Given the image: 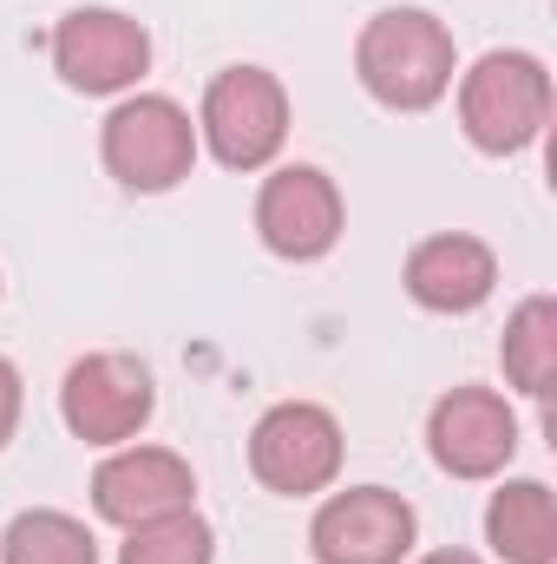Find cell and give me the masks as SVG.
<instances>
[{
	"mask_svg": "<svg viewBox=\"0 0 557 564\" xmlns=\"http://www.w3.org/2000/svg\"><path fill=\"white\" fill-rule=\"evenodd\" d=\"M0 564H99V539L86 519L40 506L0 532Z\"/></svg>",
	"mask_w": 557,
	"mask_h": 564,
	"instance_id": "cell-15",
	"label": "cell"
},
{
	"mask_svg": "<svg viewBox=\"0 0 557 564\" xmlns=\"http://www.w3.org/2000/svg\"><path fill=\"white\" fill-rule=\"evenodd\" d=\"M354 79L387 112H433L459 79V53H452L446 20L426 7L374 13L354 40Z\"/></svg>",
	"mask_w": 557,
	"mask_h": 564,
	"instance_id": "cell-1",
	"label": "cell"
},
{
	"mask_svg": "<svg viewBox=\"0 0 557 564\" xmlns=\"http://www.w3.org/2000/svg\"><path fill=\"white\" fill-rule=\"evenodd\" d=\"M197 506V473L184 453L171 446H112L92 473V512L119 532L132 525H151V519H171V512H190Z\"/></svg>",
	"mask_w": 557,
	"mask_h": 564,
	"instance_id": "cell-10",
	"label": "cell"
},
{
	"mask_svg": "<svg viewBox=\"0 0 557 564\" xmlns=\"http://www.w3.org/2000/svg\"><path fill=\"white\" fill-rule=\"evenodd\" d=\"M551 126V73L538 53L499 46L459 73V132L485 158L532 151Z\"/></svg>",
	"mask_w": 557,
	"mask_h": 564,
	"instance_id": "cell-2",
	"label": "cell"
},
{
	"mask_svg": "<svg viewBox=\"0 0 557 564\" xmlns=\"http://www.w3.org/2000/svg\"><path fill=\"white\" fill-rule=\"evenodd\" d=\"M426 453L446 479H499L518 453V414L492 388H452L426 414Z\"/></svg>",
	"mask_w": 557,
	"mask_h": 564,
	"instance_id": "cell-11",
	"label": "cell"
},
{
	"mask_svg": "<svg viewBox=\"0 0 557 564\" xmlns=\"http://www.w3.org/2000/svg\"><path fill=\"white\" fill-rule=\"evenodd\" d=\"M341 421L321 401H276L263 421L250 426V473L263 492L282 499H315L341 479Z\"/></svg>",
	"mask_w": 557,
	"mask_h": 564,
	"instance_id": "cell-6",
	"label": "cell"
},
{
	"mask_svg": "<svg viewBox=\"0 0 557 564\" xmlns=\"http://www.w3.org/2000/svg\"><path fill=\"white\" fill-rule=\"evenodd\" d=\"M499 368L518 394L532 401H551L557 381V302L551 295H525L505 322V341H499Z\"/></svg>",
	"mask_w": 557,
	"mask_h": 564,
	"instance_id": "cell-14",
	"label": "cell"
},
{
	"mask_svg": "<svg viewBox=\"0 0 557 564\" xmlns=\"http://www.w3.org/2000/svg\"><path fill=\"white\" fill-rule=\"evenodd\" d=\"M282 139H288V93L270 66H223L204 86L197 144L223 171H270Z\"/></svg>",
	"mask_w": 557,
	"mask_h": 564,
	"instance_id": "cell-3",
	"label": "cell"
},
{
	"mask_svg": "<svg viewBox=\"0 0 557 564\" xmlns=\"http://www.w3.org/2000/svg\"><path fill=\"white\" fill-rule=\"evenodd\" d=\"M419 539L414 506L387 486H348L328 492L308 519V552L315 564H401Z\"/></svg>",
	"mask_w": 557,
	"mask_h": 564,
	"instance_id": "cell-9",
	"label": "cell"
},
{
	"mask_svg": "<svg viewBox=\"0 0 557 564\" xmlns=\"http://www.w3.org/2000/svg\"><path fill=\"white\" fill-rule=\"evenodd\" d=\"M407 295H414L426 315H472L492 302L499 289V257L485 237H466V230H439V237H419L407 250Z\"/></svg>",
	"mask_w": 557,
	"mask_h": 564,
	"instance_id": "cell-12",
	"label": "cell"
},
{
	"mask_svg": "<svg viewBox=\"0 0 557 564\" xmlns=\"http://www.w3.org/2000/svg\"><path fill=\"white\" fill-rule=\"evenodd\" d=\"M485 545L499 564H557V506L545 479H505L485 506Z\"/></svg>",
	"mask_w": 557,
	"mask_h": 564,
	"instance_id": "cell-13",
	"label": "cell"
},
{
	"mask_svg": "<svg viewBox=\"0 0 557 564\" xmlns=\"http://www.w3.org/2000/svg\"><path fill=\"white\" fill-rule=\"evenodd\" d=\"M348 230V204L321 164H276L256 191V237L282 263H321Z\"/></svg>",
	"mask_w": 557,
	"mask_h": 564,
	"instance_id": "cell-8",
	"label": "cell"
},
{
	"mask_svg": "<svg viewBox=\"0 0 557 564\" xmlns=\"http://www.w3.org/2000/svg\"><path fill=\"white\" fill-rule=\"evenodd\" d=\"M53 73L86 99H125L151 73V33L119 7H73L53 26Z\"/></svg>",
	"mask_w": 557,
	"mask_h": 564,
	"instance_id": "cell-7",
	"label": "cell"
},
{
	"mask_svg": "<svg viewBox=\"0 0 557 564\" xmlns=\"http://www.w3.org/2000/svg\"><path fill=\"white\" fill-rule=\"evenodd\" d=\"M419 564H485L479 552H426Z\"/></svg>",
	"mask_w": 557,
	"mask_h": 564,
	"instance_id": "cell-18",
	"label": "cell"
},
{
	"mask_svg": "<svg viewBox=\"0 0 557 564\" xmlns=\"http://www.w3.org/2000/svg\"><path fill=\"white\" fill-rule=\"evenodd\" d=\"M119 564H217V532H210V519L190 506V512L132 525L125 545H119Z\"/></svg>",
	"mask_w": 557,
	"mask_h": 564,
	"instance_id": "cell-16",
	"label": "cell"
},
{
	"mask_svg": "<svg viewBox=\"0 0 557 564\" xmlns=\"http://www.w3.org/2000/svg\"><path fill=\"white\" fill-rule=\"evenodd\" d=\"M157 414V381L139 355L125 348H99V355H79L59 381V421L73 440L86 446H125L139 440L144 421Z\"/></svg>",
	"mask_w": 557,
	"mask_h": 564,
	"instance_id": "cell-5",
	"label": "cell"
},
{
	"mask_svg": "<svg viewBox=\"0 0 557 564\" xmlns=\"http://www.w3.org/2000/svg\"><path fill=\"white\" fill-rule=\"evenodd\" d=\"M20 408H26V381H20V368L0 355V453H7V440L20 433Z\"/></svg>",
	"mask_w": 557,
	"mask_h": 564,
	"instance_id": "cell-17",
	"label": "cell"
},
{
	"mask_svg": "<svg viewBox=\"0 0 557 564\" xmlns=\"http://www.w3.org/2000/svg\"><path fill=\"white\" fill-rule=\"evenodd\" d=\"M99 158L106 171L139 191V197H157V191H177L197 164V126L177 99L164 93H125L106 126H99Z\"/></svg>",
	"mask_w": 557,
	"mask_h": 564,
	"instance_id": "cell-4",
	"label": "cell"
}]
</instances>
